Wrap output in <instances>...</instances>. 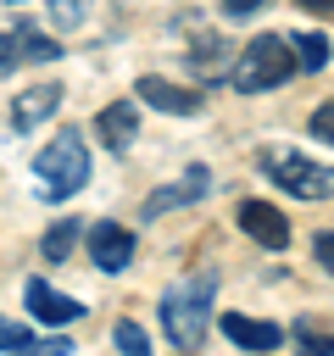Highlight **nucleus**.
I'll list each match as a JSON object with an SVG mask.
<instances>
[{"label": "nucleus", "mask_w": 334, "mask_h": 356, "mask_svg": "<svg viewBox=\"0 0 334 356\" xmlns=\"http://www.w3.org/2000/svg\"><path fill=\"white\" fill-rule=\"evenodd\" d=\"M212 300H217V273L212 267H200V273H189V278H178V284L161 289V328H167V339L184 356L200 350V339L212 328V312H217Z\"/></svg>", "instance_id": "1"}, {"label": "nucleus", "mask_w": 334, "mask_h": 356, "mask_svg": "<svg viewBox=\"0 0 334 356\" xmlns=\"http://www.w3.org/2000/svg\"><path fill=\"white\" fill-rule=\"evenodd\" d=\"M33 178H39V195H45V200H72V195L95 178L89 145H84L78 134H56V139L33 156Z\"/></svg>", "instance_id": "2"}, {"label": "nucleus", "mask_w": 334, "mask_h": 356, "mask_svg": "<svg viewBox=\"0 0 334 356\" xmlns=\"http://www.w3.org/2000/svg\"><path fill=\"white\" fill-rule=\"evenodd\" d=\"M289 72H295L289 39H284V33H256V39L239 50V61H234L228 78H234L239 95H267V89H278Z\"/></svg>", "instance_id": "3"}, {"label": "nucleus", "mask_w": 334, "mask_h": 356, "mask_svg": "<svg viewBox=\"0 0 334 356\" xmlns=\"http://www.w3.org/2000/svg\"><path fill=\"white\" fill-rule=\"evenodd\" d=\"M262 172L284 195H295V200H328L334 195V172L323 161H306L301 150H284V145H267L262 150Z\"/></svg>", "instance_id": "4"}, {"label": "nucleus", "mask_w": 334, "mask_h": 356, "mask_svg": "<svg viewBox=\"0 0 334 356\" xmlns=\"http://www.w3.org/2000/svg\"><path fill=\"white\" fill-rule=\"evenodd\" d=\"M89 261L100 273H128L134 267V234L122 222H89Z\"/></svg>", "instance_id": "5"}, {"label": "nucleus", "mask_w": 334, "mask_h": 356, "mask_svg": "<svg viewBox=\"0 0 334 356\" xmlns=\"http://www.w3.org/2000/svg\"><path fill=\"white\" fill-rule=\"evenodd\" d=\"M56 111H61V83H33V89L11 95V128L17 134L45 128V117H56Z\"/></svg>", "instance_id": "6"}, {"label": "nucleus", "mask_w": 334, "mask_h": 356, "mask_svg": "<svg viewBox=\"0 0 334 356\" xmlns=\"http://www.w3.org/2000/svg\"><path fill=\"white\" fill-rule=\"evenodd\" d=\"M234 222H239L256 245H267V250H284V245H289V222H284V211L267 206V200H239Z\"/></svg>", "instance_id": "7"}, {"label": "nucleus", "mask_w": 334, "mask_h": 356, "mask_svg": "<svg viewBox=\"0 0 334 356\" xmlns=\"http://www.w3.org/2000/svg\"><path fill=\"white\" fill-rule=\"evenodd\" d=\"M56 56H61V44L45 39V33L28 28V22H17L11 33H0V72H11V67H22V61H56Z\"/></svg>", "instance_id": "8"}, {"label": "nucleus", "mask_w": 334, "mask_h": 356, "mask_svg": "<svg viewBox=\"0 0 334 356\" xmlns=\"http://www.w3.org/2000/svg\"><path fill=\"white\" fill-rule=\"evenodd\" d=\"M134 95L145 100V106H156V111H167V117H195L206 100H200V89H178V83H167V78H156V72H145L139 83H134Z\"/></svg>", "instance_id": "9"}, {"label": "nucleus", "mask_w": 334, "mask_h": 356, "mask_svg": "<svg viewBox=\"0 0 334 356\" xmlns=\"http://www.w3.org/2000/svg\"><path fill=\"white\" fill-rule=\"evenodd\" d=\"M28 312H33V323H45V328H67V323L84 317V300H72V295H61L56 284L33 278V284H28Z\"/></svg>", "instance_id": "10"}, {"label": "nucleus", "mask_w": 334, "mask_h": 356, "mask_svg": "<svg viewBox=\"0 0 334 356\" xmlns=\"http://www.w3.org/2000/svg\"><path fill=\"white\" fill-rule=\"evenodd\" d=\"M212 323H223V339H234L239 350H278V345H284V328H278V323H267V317L223 312V317H212Z\"/></svg>", "instance_id": "11"}, {"label": "nucleus", "mask_w": 334, "mask_h": 356, "mask_svg": "<svg viewBox=\"0 0 334 356\" xmlns=\"http://www.w3.org/2000/svg\"><path fill=\"white\" fill-rule=\"evenodd\" d=\"M95 134L106 139V150H134V139H139V106L134 100H111V106H100V117H95Z\"/></svg>", "instance_id": "12"}, {"label": "nucleus", "mask_w": 334, "mask_h": 356, "mask_svg": "<svg viewBox=\"0 0 334 356\" xmlns=\"http://www.w3.org/2000/svg\"><path fill=\"white\" fill-rule=\"evenodd\" d=\"M206 189H212V172H206V167H200V161H195V167H189V172H184V184H167V189H156V195H150V200H145V211H139V217H145V222H150V217H161V211H167V206H189V200H200V195H206Z\"/></svg>", "instance_id": "13"}, {"label": "nucleus", "mask_w": 334, "mask_h": 356, "mask_svg": "<svg viewBox=\"0 0 334 356\" xmlns=\"http://www.w3.org/2000/svg\"><path fill=\"white\" fill-rule=\"evenodd\" d=\"M289 56H295V67L323 72V67H328V33H295V39H289Z\"/></svg>", "instance_id": "14"}, {"label": "nucleus", "mask_w": 334, "mask_h": 356, "mask_svg": "<svg viewBox=\"0 0 334 356\" xmlns=\"http://www.w3.org/2000/svg\"><path fill=\"white\" fill-rule=\"evenodd\" d=\"M78 234H84V222L78 217H61V222H50V234H45V261H67L72 256V245H78Z\"/></svg>", "instance_id": "15"}, {"label": "nucleus", "mask_w": 334, "mask_h": 356, "mask_svg": "<svg viewBox=\"0 0 334 356\" xmlns=\"http://www.w3.org/2000/svg\"><path fill=\"white\" fill-rule=\"evenodd\" d=\"M111 345H117V356H150V334H145L134 317L111 323Z\"/></svg>", "instance_id": "16"}, {"label": "nucleus", "mask_w": 334, "mask_h": 356, "mask_svg": "<svg viewBox=\"0 0 334 356\" xmlns=\"http://www.w3.org/2000/svg\"><path fill=\"white\" fill-rule=\"evenodd\" d=\"M89 6H95V0H50V6H45V17H50V28L72 33V28H84V22H89Z\"/></svg>", "instance_id": "17"}, {"label": "nucleus", "mask_w": 334, "mask_h": 356, "mask_svg": "<svg viewBox=\"0 0 334 356\" xmlns=\"http://www.w3.org/2000/svg\"><path fill=\"white\" fill-rule=\"evenodd\" d=\"M295 345H301V356H334L328 328H312V317H301V323H295Z\"/></svg>", "instance_id": "18"}, {"label": "nucleus", "mask_w": 334, "mask_h": 356, "mask_svg": "<svg viewBox=\"0 0 334 356\" xmlns=\"http://www.w3.org/2000/svg\"><path fill=\"white\" fill-rule=\"evenodd\" d=\"M28 345H33V328H28V323L0 317V350H6V356H17V350H28Z\"/></svg>", "instance_id": "19"}, {"label": "nucleus", "mask_w": 334, "mask_h": 356, "mask_svg": "<svg viewBox=\"0 0 334 356\" xmlns=\"http://www.w3.org/2000/svg\"><path fill=\"white\" fill-rule=\"evenodd\" d=\"M17 356H72V339H45V345H28Z\"/></svg>", "instance_id": "20"}, {"label": "nucleus", "mask_w": 334, "mask_h": 356, "mask_svg": "<svg viewBox=\"0 0 334 356\" xmlns=\"http://www.w3.org/2000/svg\"><path fill=\"white\" fill-rule=\"evenodd\" d=\"M328 128H334V106H317V117H312V139H334Z\"/></svg>", "instance_id": "21"}, {"label": "nucleus", "mask_w": 334, "mask_h": 356, "mask_svg": "<svg viewBox=\"0 0 334 356\" xmlns=\"http://www.w3.org/2000/svg\"><path fill=\"white\" fill-rule=\"evenodd\" d=\"M267 0H223V17H256Z\"/></svg>", "instance_id": "22"}, {"label": "nucleus", "mask_w": 334, "mask_h": 356, "mask_svg": "<svg viewBox=\"0 0 334 356\" xmlns=\"http://www.w3.org/2000/svg\"><path fill=\"white\" fill-rule=\"evenodd\" d=\"M312 250H317V267L328 273V261H334V239H328V234H317V239H312Z\"/></svg>", "instance_id": "23"}, {"label": "nucleus", "mask_w": 334, "mask_h": 356, "mask_svg": "<svg viewBox=\"0 0 334 356\" xmlns=\"http://www.w3.org/2000/svg\"><path fill=\"white\" fill-rule=\"evenodd\" d=\"M295 6H306V11H328L334 0H295Z\"/></svg>", "instance_id": "24"}, {"label": "nucleus", "mask_w": 334, "mask_h": 356, "mask_svg": "<svg viewBox=\"0 0 334 356\" xmlns=\"http://www.w3.org/2000/svg\"><path fill=\"white\" fill-rule=\"evenodd\" d=\"M11 6H22V0H11Z\"/></svg>", "instance_id": "25"}]
</instances>
